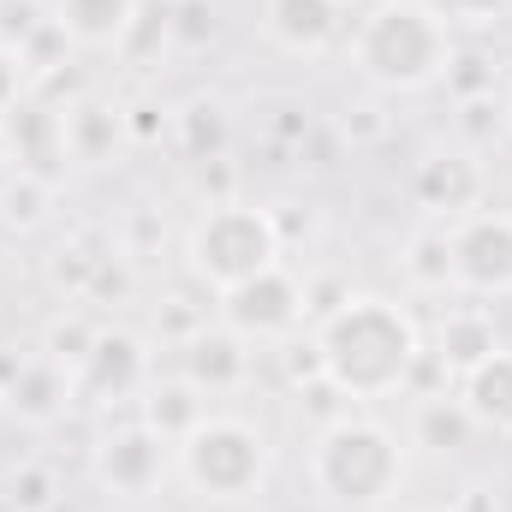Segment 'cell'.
Masks as SVG:
<instances>
[{"mask_svg": "<svg viewBox=\"0 0 512 512\" xmlns=\"http://www.w3.org/2000/svg\"><path fill=\"white\" fill-rule=\"evenodd\" d=\"M316 346H322L328 382L352 405L405 393L417 376V358H423V334H417L411 310L382 292H352L340 310H328L316 322Z\"/></svg>", "mask_w": 512, "mask_h": 512, "instance_id": "1", "label": "cell"}, {"mask_svg": "<svg viewBox=\"0 0 512 512\" xmlns=\"http://www.w3.org/2000/svg\"><path fill=\"white\" fill-rule=\"evenodd\" d=\"M346 54H352V72L364 84L393 90V96H417V90L447 78L459 48H453V30L423 0H376L352 24Z\"/></svg>", "mask_w": 512, "mask_h": 512, "instance_id": "2", "label": "cell"}, {"mask_svg": "<svg viewBox=\"0 0 512 512\" xmlns=\"http://www.w3.org/2000/svg\"><path fill=\"white\" fill-rule=\"evenodd\" d=\"M405 483V447L382 417L346 411L316 429L310 441V489L340 512H376L393 507Z\"/></svg>", "mask_w": 512, "mask_h": 512, "instance_id": "3", "label": "cell"}, {"mask_svg": "<svg viewBox=\"0 0 512 512\" xmlns=\"http://www.w3.org/2000/svg\"><path fill=\"white\" fill-rule=\"evenodd\" d=\"M173 471L185 477L191 495H203L209 507H239L274 471V447L251 417H203L179 447H173Z\"/></svg>", "mask_w": 512, "mask_h": 512, "instance_id": "4", "label": "cell"}, {"mask_svg": "<svg viewBox=\"0 0 512 512\" xmlns=\"http://www.w3.org/2000/svg\"><path fill=\"white\" fill-rule=\"evenodd\" d=\"M280 251H286L280 221H274L268 209H256V203H239V197L209 203V209L197 215V227L185 233V268H191V280L209 286V292H227V286L251 280L262 268H274Z\"/></svg>", "mask_w": 512, "mask_h": 512, "instance_id": "5", "label": "cell"}, {"mask_svg": "<svg viewBox=\"0 0 512 512\" xmlns=\"http://www.w3.org/2000/svg\"><path fill=\"white\" fill-rule=\"evenodd\" d=\"M215 322H227L251 346H274V340L304 328V280L274 262V268H262L251 280L215 292Z\"/></svg>", "mask_w": 512, "mask_h": 512, "instance_id": "6", "label": "cell"}, {"mask_svg": "<svg viewBox=\"0 0 512 512\" xmlns=\"http://www.w3.org/2000/svg\"><path fill=\"white\" fill-rule=\"evenodd\" d=\"M453 233V280L471 298H512V215L507 209H471L447 221Z\"/></svg>", "mask_w": 512, "mask_h": 512, "instance_id": "7", "label": "cell"}, {"mask_svg": "<svg viewBox=\"0 0 512 512\" xmlns=\"http://www.w3.org/2000/svg\"><path fill=\"white\" fill-rule=\"evenodd\" d=\"M90 471H96V489L114 495V501H143L161 489V477L173 471V447L143 429V423H126V429H108L90 453Z\"/></svg>", "mask_w": 512, "mask_h": 512, "instance_id": "8", "label": "cell"}, {"mask_svg": "<svg viewBox=\"0 0 512 512\" xmlns=\"http://www.w3.org/2000/svg\"><path fill=\"white\" fill-rule=\"evenodd\" d=\"M149 387V346L131 328H102L84 370L72 376V399L78 405H126Z\"/></svg>", "mask_w": 512, "mask_h": 512, "instance_id": "9", "label": "cell"}, {"mask_svg": "<svg viewBox=\"0 0 512 512\" xmlns=\"http://www.w3.org/2000/svg\"><path fill=\"white\" fill-rule=\"evenodd\" d=\"M411 197L429 221H459L471 209H483L489 197V167L477 161V149H435L417 161L411 173Z\"/></svg>", "mask_w": 512, "mask_h": 512, "instance_id": "10", "label": "cell"}, {"mask_svg": "<svg viewBox=\"0 0 512 512\" xmlns=\"http://www.w3.org/2000/svg\"><path fill=\"white\" fill-rule=\"evenodd\" d=\"M262 36L292 60H322L346 36L340 0H262Z\"/></svg>", "mask_w": 512, "mask_h": 512, "instance_id": "11", "label": "cell"}, {"mask_svg": "<svg viewBox=\"0 0 512 512\" xmlns=\"http://www.w3.org/2000/svg\"><path fill=\"white\" fill-rule=\"evenodd\" d=\"M179 376L197 387L203 399L233 393V387L251 382V340L233 334L227 322H209L203 334H191V340L179 346Z\"/></svg>", "mask_w": 512, "mask_h": 512, "instance_id": "12", "label": "cell"}, {"mask_svg": "<svg viewBox=\"0 0 512 512\" xmlns=\"http://www.w3.org/2000/svg\"><path fill=\"white\" fill-rule=\"evenodd\" d=\"M131 143L126 131V102L108 96H78L60 108V155H72L78 167H108Z\"/></svg>", "mask_w": 512, "mask_h": 512, "instance_id": "13", "label": "cell"}, {"mask_svg": "<svg viewBox=\"0 0 512 512\" xmlns=\"http://www.w3.org/2000/svg\"><path fill=\"white\" fill-rule=\"evenodd\" d=\"M0 405H6L24 429H48V423H60L78 399H72V376H66L60 364H48L42 352H30V358L18 364V376L0 387Z\"/></svg>", "mask_w": 512, "mask_h": 512, "instance_id": "14", "label": "cell"}, {"mask_svg": "<svg viewBox=\"0 0 512 512\" xmlns=\"http://www.w3.org/2000/svg\"><path fill=\"white\" fill-rule=\"evenodd\" d=\"M489 352H501V328H495V316L483 310V304H453L441 322H435V364L459 382L465 370H477Z\"/></svg>", "mask_w": 512, "mask_h": 512, "instance_id": "15", "label": "cell"}, {"mask_svg": "<svg viewBox=\"0 0 512 512\" xmlns=\"http://www.w3.org/2000/svg\"><path fill=\"white\" fill-rule=\"evenodd\" d=\"M453 399L465 405V417L489 435H512V352H489L477 370H465L453 382Z\"/></svg>", "mask_w": 512, "mask_h": 512, "instance_id": "16", "label": "cell"}, {"mask_svg": "<svg viewBox=\"0 0 512 512\" xmlns=\"http://www.w3.org/2000/svg\"><path fill=\"white\" fill-rule=\"evenodd\" d=\"M48 18L72 48H114L120 54L131 18H137V0H48Z\"/></svg>", "mask_w": 512, "mask_h": 512, "instance_id": "17", "label": "cell"}, {"mask_svg": "<svg viewBox=\"0 0 512 512\" xmlns=\"http://www.w3.org/2000/svg\"><path fill=\"white\" fill-rule=\"evenodd\" d=\"M203 417H209V399L185 382V376H173V382H149L143 393H137V423L155 429L167 447H179Z\"/></svg>", "mask_w": 512, "mask_h": 512, "instance_id": "18", "label": "cell"}, {"mask_svg": "<svg viewBox=\"0 0 512 512\" xmlns=\"http://www.w3.org/2000/svg\"><path fill=\"white\" fill-rule=\"evenodd\" d=\"M399 274H405V286L411 292H459V280H453V233H447V221H429V227H417L405 245H399Z\"/></svg>", "mask_w": 512, "mask_h": 512, "instance_id": "19", "label": "cell"}, {"mask_svg": "<svg viewBox=\"0 0 512 512\" xmlns=\"http://www.w3.org/2000/svg\"><path fill=\"white\" fill-rule=\"evenodd\" d=\"M173 143H179V155L185 161H221L227 155V143H233V114H227V102L221 96H191L179 114H173Z\"/></svg>", "mask_w": 512, "mask_h": 512, "instance_id": "20", "label": "cell"}, {"mask_svg": "<svg viewBox=\"0 0 512 512\" xmlns=\"http://www.w3.org/2000/svg\"><path fill=\"white\" fill-rule=\"evenodd\" d=\"M120 256V245L108 239V233H96V227H84V233H72L60 251L48 256V280H54V292H66L72 304H84V292H90V280L108 268Z\"/></svg>", "mask_w": 512, "mask_h": 512, "instance_id": "21", "label": "cell"}, {"mask_svg": "<svg viewBox=\"0 0 512 512\" xmlns=\"http://www.w3.org/2000/svg\"><path fill=\"white\" fill-rule=\"evenodd\" d=\"M48 215H54V179L42 173V167H12V173H0V227L6 233H36V227H48Z\"/></svg>", "mask_w": 512, "mask_h": 512, "instance_id": "22", "label": "cell"}, {"mask_svg": "<svg viewBox=\"0 0 512 512\" xmlns=\"http://www.w3.org/2000/svg\"><path fill=\"white\" fill-rule=\"evenodd\" d=\"M471 435H477V423L465 417V405H459L453 393L417 399V423H411V441H417V447H429V453H459Z\"/></svg>", "mask_w": 512, "mask_h": 512, "instance_id": "23", "label": "cell"}, {"mask_svg": "<svg viewBox=\"0 0 512 512\" xmlns=\"http://www.w3.org/2000/svg\"><path fill=\"white\" fill-rule=\"evenodd\" d=\"M96 334H102V328H96L78 304H66V310L42 328V346H36V352H42L48 364H60L66 376H78V370H84V358H90V346H96Z\"/></svg>", "mask_w": 512, "mask_h": 512, "instance_id": "24", "label": "cell"}, {"mask_svg": "<svg viewBox=\"0 0 512 512\" xmlns=\"http://www.w3.org/2000/svg\"><path fill=\"white\" fill-rule=\"evenodd\" d=\"M161 48H173V12H167V0H137V18H131L120 54L131 66H149Z\"/></svg>", "mask_w": 512, "mask_h": 512, "instance_id": "25", "label": "cell"}, {"mask_svg": "<svg viewBox=\"0 0 512 512\" xmlns=\"http://www.w3.org/2000/svg\"><path fill=\"white\" fill-rule=\"evenodd\" d=\"M6 501L12 512H60V477L48 465H18L6 483Z\"/></svg>", "mask_w": 512, "mask_h": 512, "instance_id": "26", "label": "cell"}, {"mask_svg": "<svg viewBox=\"0 0 512 512\" xmlns=\"http://www.w3.org/2000/svg\"><path fill=\"white\" fill-rule=\"evenodd\" d=\"M209 322H215L209 304H191V298H179V292L155 304V334H161V346H173V352H179L191 334H203Z\"/></svg>", "mask_w": 512, "mask_h": 512, "instance_id": "27", "label": "cell"}, {"mask_svg": "<svg viewBox=\"0 0 512 512\" xmlns=\"http://www.w3.org/2000/svg\"><path fill=\"white\" fill-rule=\"evenodd\" d=\"M280 346V376H286V387H304V382H316V376H328L322 370V346H316V334H286V340H274Z\"/></svg>", "mask_w": 512, "mask_h": 512, "instance_id": "28", "label": "cell"}, {"mask_svg": "<svg viewBox=\"0 0 512 512\" xmlns=\"http://www.w3.org/2000/svg\"><path fill=\"white\" fill-rule=\"evenodd\" d=\"M173 12V42L179 48H203L215 36V0H167Z\"/></svg>", "mask_w": 512, "mask_h": 512, "instance_id": "29", "label": "cell"}, {"mask_svg": "<svg viewBox=\"0 0 512 512\" xmlns=\"http://www.w3.org/2000/svg\"><path fill=\"white\" fill-rule=\"evenodd\" d=\"M30 60L12 48V42H0V120H12L18 108H24V96H30Z\"/></svg>", "mask_w": 512, "mask_h": 512, "instance_id": "30", "label": "cell"}, {"mask_svg": "<svg viewBox=\"0 0 512 512\" xmlns=\"http://www.w3.org/2000/svg\"><path fill=\"white\" fill-rule=\"evenodd\" d=\"M292 405H298V411H310V417H316V429H322V423H334V417H346V411H352V399H346V393H340V387L328 382V376H316V382L292 387Z\"/></svg>", "mask_w": 512, "mask_h": 512, "instance_id": "31", "label": "cell"}, {"mask_svg": "<svg viewBox=\"0 0 512 512\" xmlns=\"http://www.w3.org/2000/svg\"><path fill=\"white\" fill-rule=\"evenodd\" d=\"M447 30L453 24H495V18H507L512 12V0H423Z\"/></svg>", "mask_w": 512, "mask_h": 512, "instance_id": "32", "label": "cell"}, {"mask_svg": "<svg viewBox=\"0 0 512 512\" xmlns=\"http://www.w3.org/2000/svg\"><path fill=\"white\" fill-rule=\"evenodd\" d=\"M459 126H465L471 143H483V137H495V131L507 126V108L495 96H471V102H459Z\"/></svg>", "mask_w": 512, "mask_h": 512, "instance_id": "33", "label": "cell"}, {"mask_svg": "<svg viewBox=\"0 0 512 512\" xmlns=\"http://www.w3.org/2000/svg\"><path fill=\"white\" fill-rule=\"evenodd\" d=\"M489 60H477V54H453V66H447V84L459 90V102H471V96H489V72H483Z\"/></svg>", "mask_w": 512, "mask_h": 512, "instance_id": "34", "label": "cell"}, {"mask_svg": "<svg viewBox=\"0 0 512 512\" xmlns=\"http://www.w3.org/2000/svg\"><path fill=\"white\" fill-rule=\"evenodd\" d=\"M131 292V262H126V251L114 256L96 280H90V292H84V304H108V298H126Z\"/></svg>", "mask_w": 512, "mask_h": 512, "instance_id": "35", "label": "cell"}, {"mask_svg": "<svg viewBox=\"0 0 512 512\" xmlns=\"http://www.w3.org/2000/svg\"><path fill=\"white\" fill-rule=\"evenodd\" d=\"M167 126H173V120H167V108H155V102H131V108H126L131 143H155Z\"/></svg>", "mask_w": 512, "mask_h": 512, "instance_id": "36", "label": "cell"}, {"mask_svg": "<svg viewBox=\"0 0 512 512\" xmlns=\"http://www.w3.org/2000/svg\"><path fill=\"white\" fill-rule=\"evenodd\" d=\"M340 131H346L352 143H376V137H382V131H387V120H382V114H376V108H352V114L340 120Z\"/></svg>", "mask_w": 512, "mask_h": 512, "instance_id": "37", "label": "cell"}, {"mask_svg": "<svg viewBox=\"0 0 512 512\" xmlns=\"http://www.w3.org/2000/svg\"><path fill=\"white\" fill-rule=\"evenodd\" d=\"M453 507H459V512H501V501H495L489 489H465V495H459Z\"/></svg>", "mask_w": 512, "mask_h": 512, "instance_id": "38", "label": "cell"}, {"mask_svg": "<svg viewBox=\"0 0 512 512\" xmlns=\"http://www.w3.org/2000/svg\"><path fill=\"white\" fill-rule=\"evenodd\" d=\"M6 161H12V137H6V120H0V173H6Z\"/></svg>", "mask_w": 512, "mask_h": 512, "instance_id": "39", "label": "cell"}, {"mask_svg": "<svg viewBox=\"0 0 512 512\" xmlns=\"http://www.w3.org/2000/svg\"><path fill=\"white\" fill-rule=\"evenodd\" d=\"M501 108H507V131H512V84H507V102H501Z\"/></svg>", "mask_w": 512, "mask_h": 512, "instance_id": "40", "label": "cell"}, {"mask_svg": "<svg viewBox=\"0 0 512 512\" xmlns=\"http://www.w3.org/2000/svg\"><path fill=\"white\" fill-rule=\"evenodd\" d=\"M340 6H346V12H352V6H376V0H340Z\"/></svg>", "mask_w": 512, "mask_h": 512, "instance_id": "41", "label": "cell"}, {"mask_svg": "<svg viewBox=\"0 0 512 512\" xmlns=\"http://www.w3.org/2000/svg\"><path fill=\"white\" fill-rule=\"evenodd\" d=\"M376 512H399V507H376Z\"/></svg>", "mask_w": 512, "mask_h": 512, "instance_id": "42", "label": "cell"}, {"mask_svg": "<svg viewBox=\"0 0 512 512\" xmlns=\"http://www.w3.org/2000/svg\"><path fill=\"white\" fill-rule=\"evenodd\" d=\"M441 512H459V507H441Z\"/></svg>", "mask_w": 512, "mask_h": 512, "instance_id": "43", "label": "cell"}]
</instances>
